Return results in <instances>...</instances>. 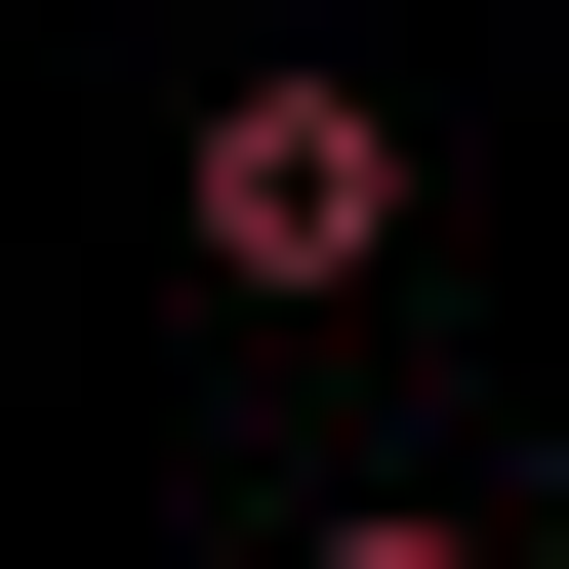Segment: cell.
Segmentation results:
<instances>
[{
    "instance_id": "obj_1",
    "label": "cell",
    "mask_w": 569,
    "mask_h": 569,
    "mask_svg": "<svg viewBox=\"0 0 569 569\" xmlns=\"http://www.w3.org/2000/svg\"><path fill=\"white\" fill-rule=\"evenodd\" d=\"M203 284H284V326H326V284H407V82H203Z\"/></svg>"
},
{
    "instance_id": "obj_2",
    "label": "cell",
    "mask_w": 569,
    "mask_h": 569,
    "mask_svg": "<svg viewBox=\"0 0 569 569\" xmlns=\"http://www.w3.org/2000/svg\"><path fill=\"white\" fill-rule=\"evenodd\" d=\"M284 569H529V529H448V488H367V529H284Z\"/></svg>"
}]
</instances>
